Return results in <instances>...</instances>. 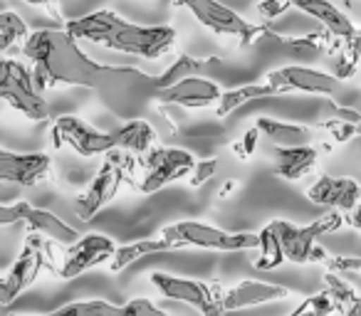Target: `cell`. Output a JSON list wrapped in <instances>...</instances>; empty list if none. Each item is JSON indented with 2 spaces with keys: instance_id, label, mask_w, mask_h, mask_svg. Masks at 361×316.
<instances>
[{
  "instance_id": "8d00e7d4",
  "label": "cell",
  "mask_w": 361,
  "mask_h": 316,
  "mask_svg": "<svg viewBox=\"0 0 361 316\" xmlns=\"http://www.w3.org/2000/svg\"><path fill=\"white\" fill-rule=\"evenodd\" d=\"M326 265L336 274H361V257H329Z\"/></svg>"
},
{
  "instance_id": "ac0fdd59",
  "label": "cell",
  "mask_w": 361,
  "mask_h": 316,
  "mask_svg": "<svg viewBox=\"0 0 361 316\" xmlns=\"http://www.w3.org/2000/svg\"><path fill=\"white\" fill-rule=\"evenodd\" d=\"M290 289L280 284H270V282H257V279H245L238 282L235 286L226 289L223 296V306L228 311H240V309H250V306H260L267 301H277V299H287Z\"/></svg>"
},
{
  "instance_id": "7a4b0ae2",
  "label": "cell",
  "mask_w": 361,
  "mask_h": 316,
  "mask_svg": "<svg viewBox=\"0 0 361 316\" xmlns=\"http://www.w3.org/2000/svg\"><path fill=\"white\" fill-rule=\"evenodd\" d=\"M65 30L75 40H90L106 50L136 55L144 60H159L166 52L173 50L176 30L166 25H134L116 15L114 11H97L77 20H67Z\"/></svg>"
},
{
  "instance_id": "d4e9b609",
  "label": "cell",
  "mask_w": 361,
  "mask_h": 316,
  "mask_svg": "<svg viewBox=\"0 0 361 316\" xmlns=\"http://www.w3.org/2000/svg\"><path fill=\"white\" fill-rule=\"evenodd\" d=\"M265 96H277V91L272 89L267 82H260V84H243V87H235V89H228V91H223L221 101L216 104V116L218 119H226L228 114L240 109L247 101L265 99Z\"/></svg>"
},
{
  "instance_id": "9a60e30c",
  "label": "cell",
  "mask_w": 361,
  "mask_h": 316,
  "mask_svg": "<svg viewBox=\"0 0 361 316\" xmlns=\"http://www.w3.org/2000/svg\"><path fill=\"white\" fill-rule=\"evenodd\" d=\"M314 206L322 208H334L341 213H354L361 203V186L351 178H331V176H319L314 186L307 191Z\"/></svg>"
},
{
  "instance_id": "1f68e13d",
  "label": "cell",
  "mask_w": 361,
  "mask_h": 316,
  "mask_svg": "<svg viewBox=\"0 0 361 316\" xmlns=\"http://www.w3.org/2000/svg\"><path fill=\"white\" fill-rule=\"evenodd\" d=\"M356 67H359V57H356V52L351 50L349 42H346V47H341V50L336 52L334 77L336 80H349V77L356 72Z\"/></svg>"
},
{
  "instance_id": "b9f144b4",
  "label": "cell",
  "mask_w": 361,
  "mask_h": 316,
  "mask_svg": "<svg viewBox=\"0 0 361 316\" xmlns=\"http://www.w3.org/2000/svg\"><path fill=\"white\" fill-rule=\"evenodd\" d=\"M346 220H349V225L354 227V230H359V232H361V206L356 208V210L351 213V215L346 217Z\"/></svg>"
},
{
  "instance_id": "7bdbcfd3",
  "label": "cell",
  "mask_w": 361,
  "mask_h": 316,
  "mask_svg": "<svg viewBox=\"0 0 361 316\" xmlns=\"http://www.w3.org/2000/svg\"><path fill=\"white\" fill-rule=\"evenodd\" d=\"M349 45H351V50L356 52V57H359V65H361V32L354 37V40H349Z\"/></svg>"
},
{
  "instance_id": "4fadbf2b",
  "label": "cell",
  "mask_w": 361,
  "mask_h": 316,
  "mask_svg": "<svg viewBox=\"0 0 361 316\" xmlns=\"http://www.w3.org/2000/svg\"><path fill=\"white\" fill-rule=\"evenodd\" d=\"M116 250L119 247L106 235H99V232L82 235L75 245L67 247L65 257H62L60 267H57V274H60V279H75V277L90 272L92 267L102 265L106 260H114Z\"/></svg>"
},
{
  "instance_id": "6da1fadb",
  "label": "cell",
  "mask_w": 361,
  "mask_h": 316,
  "mask_svg": "<svg viewBox=\"0 0 361 316\" xmlns=\"http://www.w3.org/2000/svg\"><path fill=\"white\" fill-rule=\"evenodd\" d=\"M20 52L32 62V77L40 91L57 84L85 87L94 91L104 72V65L90 60L65 27L35 30Z\"/></svg>"
},
{
  "instance_id": "e0dca14e",
  "label": "cell",
  "mask_w": 361,
  "mask_h": 316,
  "mask_svg": "<svg viewBox=\"0 0 361 316\" xmlns=\"http://www.w3.org/2000/svg\"><path fill=\"white\" fill-rule=\"evenodd\" d=\"M221 96L223 91L218 89V84L206 77H188V80L159 91L161 104L183 106V109H206V106L221 101Z\"/></svg>"
},
{
  "instance_id": "30bf717a",
  "label": "cell",
  "mask_w": 361,
  "mask_h": 316,
  "mask_svg": "<svg viewBox=\"0 0 361 316\" xmlns=\"http://www.w3.org/2000/svg\"><path fill=\"white\" fill-rule=\"evenodd\" d=\"M196 166H198V161L188 151L154 146L149 153H144V176L136 183V188H139L144 196L159 193L161 188H166L169 183L193 173Z\"/></svg>"
},
{
  "instance_id": "f35d334b",
  "label": "cell",
  "mask_w": 361,
  "mask_h": 316,
  "mask_svg": "<svg viewBox=\"0 0 361 316\" xmlns=\"http://www.w3.org/2000/svg\"><path fill=\"white\" fill-rule=\"evenodd\" d=\"M27 203L20 201V203H6V206L0 208V225H13V222H20L25 220V213H27Z\"/></svg>"
},
{
  "instance_id": "cb8c5ba5",
  "label": "cell",
  "mask_w": 361,
  "mask_h": 316,
  "mask_svg": "<svg viewBox=\"0 0 361 316\" xmlns=\"http://www.w3.org/2000/svg\"><path fill=\"white\" fill-rule=\"evenodd\" d=\"M114 136H116V148L129 151V153H149L156 141V131L144 119L126 121L121 129L114 131Z\"/></svg>"
},
{
  "instance_id": "60d3db41",
  "label": "cell",
  "mask_w": 361,
  "mask_h": 316,
  "mask_svg": "<svg viewBox=\"0 0 361 316\" xmlns=\"http://www.w3.org/2000/svg\"><path fill=\"white\" fill-rule=\"evenodd\" d=\"M341 316H361V296L356 301H351L349 306L341 309Z\"/></svg>"
},
{
  "instance_id": "d590c367",
  "label": "cell",
  "mask_w": 361,
  "mask_h": 316,
  "mask_svg": "<svg viewBox=\"0 0 361 316\" xmlns=\"http://www.w3.org/2000/svg\"><path fill=\"white\" fill-rule=\"evenodd\" d=\"M218 171V158H206V161H198L196 171L191 173V186L193 188H201L216 176Z\"/></svg>"
},
{
  "instance_id": "5b68a950",
  "label": "cell",
  "mask_w": 361,
  "mask_h": 316,
  "mask_svg": "<svg viewBox=\"0 0 361 316\" xmlns=\"http://www.w3.org/2000/svg\"><path fill=\"white\" fill-rule=\"evenodd\" d=\"M161 237L173 242L176 250L183 247H201V250L216 252H245L260 247V232H226L221 227L203 225V222L183 220L176 225H166Z\"/></svg>"
},
{
  "instance_id": "277c9868",
  "label": "cell",
  "mask_w": 361,
  "mask_h": 316,
  "mask_svg": "<svg viewBox=\"0 0 361 316\" xmlns=\"http://www.w3.org/2000/svg\"><path fill=\"white\" fill-rule=\"evenodd\" d=\"M134 171H136V158L129 151L114 148L111 153H106L99 173H97L94 181L90 183L85 196H80V201H77L75 210H77V215H80V220H85V222L94 220L97 213L114 201L119 188L134 176Z\"/></svg>"
},
{
  "instance_id": "ffe728a7",
  "label": "cell",
  "mask_w": 361,
  "mask_h": 316,
  "mask_svg": "<svg viewBox=\"0 0 361 316\" xmlns=\"http://www.w3.org/2000/svg\"><path fill=\"white\" fill-rule=\"evenodd\" d=\"M25 222H27V227H30V232H37V235L47 237V240H52V242H60V245H67V247L75 245L82 237L75 227L62 222L55 213L40 210V208H27Z\"/></svg>"
},
{
  "instance_id": "ab89813d",
  "label": "cell",
  "mask_w": 361,
  "mask_h": 316,
  "mask_svg": "<svg viewBox=\"0 0 361 316\" xmlns=\"http://www.w3.org/2000/svg\"><path fill=\"white\" fill-rule=\"evenodd\" d=\"M23 3H27V6H42V8H50V11H52V15H55L57 20H62V18H60V13H57V8H55V3H57V0H23Z\"/></svg>"
},
{
  "instance_id": "8992f818",
  "label": "cell",
  "mask_w": 361,
  "mask_h": 316,
  "mask_svg": "<svg viewBox=\"0 0 361 316\" xmlns=\"http://www.w3.org/2000/svg\"><path fill=\"white\" fill-rule=\"evenodd\" d=\"M149 279L166 299L183 301V304L198 309L203 316H226V306H223L226 289L218 282L188 279V277L166 274V272H154Z\"/></svg>"
},
{
  "instance_id": "e575fe53",
  "label": "cell",
  "mask_w": 361,
  "mask_h": 316,
  "mask_svg": "<svg viewBox=\"0 0 361 316\" xmlns=\"http://www.w3.org/2000/svg\"><path fill=\"white\" fill-rule=\"evenodd\" d=\"M124 311H126V316H169V314H164V311H161L159 306L151 304V301L146 299V296H139V299L126 301Z\"/></svg>"
},
{
  "instance_id": "2e32d148",
  "label": "cell",
  "mask_w": 361,
  "mask_h": 316,
  "mask_svg": "<svg viewBox=\"0 0 361 316\" xmlns=\"http://www.w3.org/2000/svg\"><path fill=\"white\" fill-rule=\"evenodd\" d=\"M52 158L47 153H11L0 151V178L6 183H18L30 188L47 176Z\"/></svg>"
},
{
  "instance_id": "44dd1931",
  "label": "cell",
  "mask_w": 361,
  "mask_h": 316,
  "mask_svg": "<svg viewBox=\"0 0 361 316\" xmlns=\"http://www.w3.org/2000/svg\"><path fill=\"white\" fill-rule=\"evenodd\" d=\"M317 151L312 146H297V148H275V173L285 181H297L314 171Z\"/></svg>"
},
{
  "instance_id": "f6af8a7d",
  "label": "cell",
  "mask_w": 361,
  "mask_h": 316,
  "mask_svg": "<svg viewBox=\"0 0 361 316\" xmlns=\"http://www.w3.org/2000/svg\"><path fill=\"white\" fill-rule=\"evenodd\" d=\"M359 136H361V124H359Z\"/></svg>"
},
{
  "instance_id": "ba28073f",
  "label": "cell",
  "mask_w": 361,
  "mask_h": 316,
  "mask_svg": "<svg viewBox=\"0 0 361 316\" xmlns=\"http://www.w3.org/2000/svg\"><path fill=\"white\" fill-rule=\"evenodd\" d=\"M344 222H349L341 210L326 213V215L317 217L314 222L305 227H297L287 220H272L277 230V237L282 242V250H285L287 262H295V265H307L312 262V255H314L317 247V237L326 235V232H336L339 227H344Z\"/></svg>"
},
{
  "instance_id": "83f0119b",
  "label": "cell",
  "mask_w": 361,
  "mask_h": 316,
  "mask_svg": "<svg viewBox=\"0 0 361 316\" xmlns=\"http://www.w3.org/2000/svg\"><path fill=\"white\" fill-rule=\"evenodd\" d=\"M47 316H126V311L124 306H114L104 299H87L60 306V309L50 311Z\"/></svg>"
},
{
  "instance_id": "ee69618b",
  "label": "cell",
  "mask_w": 361,
  "mask_h": 316,
  "mask_svg": "<svg viewBox=\"0 0 361 316\" xmlns=\"http://www.w3.org/2000/svg\"><path fill=\"white\" fill-rule=\"evenodd\" d=\"M235 188H238V183H235V181L226 183V186H223V191H221V198H228V196H231L233 191H235Z\"/></svg>"
},
{
  "instance_id": "f546056e",
  "label": "cell",
  "mask_w": 361,
  "mask_h": 316,
  "mask_svg": "<svg viewBox=\"0 0 361 316\" xmlns=\"http://www.w3.org/2000/svg\"><path fill=\"white\" fill-rule=\"evenodd\" d=\"M334 311H339L336 309L334 296L326 289H322V291H317V294L307 296L305 301H300L297 309L290 311L287 316H329V314H334Z\"/></svg>"
},
{
  "instance_id": "3957f363",
  "label": "cell",
  "mask_w": 361,
  "mask_h": 316,
  "mask_svg": "<svg viewBox=\"0 0 361 316\" xmlns=\"http://www.w3.org/2000/svg\"><path fill=\"white\" fill-rule=\"evenodd\" d=\"M94 94L114 116L136 121L144 116L151 99H159V87H156V77H149L139 70L104 65Z\"/></svg>"
},
{
  "instance_id": "603a6c76",
  "label": "cell",
  "mask_w": 361,
  "mask_h": 316,
  "mask_svg": "<svg viewBox=\"0 0 361 316\" xmlns=\"http://www.w3.org/2000/svg\"><path fill=\"white\" fill-rule=\"evenodd\" d=\"M257 129L260 134H265L267 139L275 144V148H297V146H307L310 141V129L300 124H287V121H277V119H257Z\"/></svg>"
},
{
  "instance_id": "74e56055",
  "label": "cell",
  "mask_w": 361,
  "mask_h": 316,
  "mask_svg": "<svg viewBox=\"0 0 361 316\" xmlns=\"http://www.w3.org/2000/svg\"><path fill=\"white\" fill-rule=\"evenodd\" d=\"M295 3L292 0H262L260 6H257V15L262 18V20H275L277 15H282V13L287 11V8H292Z\"/></svg>"
},
{
  "instance_id": "4316f807",
  "label": "cell",
  "mask_w": 361,
  "mask_h": 316,
  "mask_svg": "<svg viewBox=\"0 0 361 316\" xmlns=\"http://www.w3.org/2000/svg\"><path fill=\"white\" fill-rule=\"evenodd\" d=\"M257 250H260V257L255 260L257 270H275L282 262H287L282 242H280V237H277V230L272 222H267L260 230V247H257Z\"/></svg>"
},
{
  "instance_id": "7c38bea8",
  "label": "cell",
  "mask_w": 361,
  "mask_h": 316,
  "mask_svg": "<svg viewBox=\"0 0 361 316\" xmlns=\"http://www.w3.org/2000/svg\"><path fill=\"white\" fill-rule=\"evenodd\" d=\"M52 141L57 148L70 146L80 156L92 158V156H106L116 148V136L104 134V131L92 129L90 124H85L77 116H60L52 124Z\"/></svg>"
},
{
  "instance_id": "9c48e42d",
  "label": "cell",
  "mask_w": 361,
  "mask_h": 316,
  "mask_svg": "<svg viewBox=\"0 0 361 316\" xmlns=\"http://www.w3.org/2000/svg\"><path fill=\"white\" fill-rule=\"evenodd\" d=\"M173 3L191 11L196 15V20L201 25H206L208 30H213L216 35L240 37V45H252L257 37H262L267 32L262 25H252L243 15H238L235 11L223 6L221 0H173Z\"/></svg>"
},
{
  "instance_id": "d6a6232c",
  "label": "cell",
  "mask_w": 361,
  "mask_h": 316,
  "mask_svg": "<svg viewBox=\"0 0 361 316\" xmlns=\"http://www.w3.org/2000/svg\"><path fill=\"white\" fill-rule=\"evenodd\" d=\"M319 126H322V129H326V131H331V139H334L336 144H344V141H349L351 136H359V124L341 121V119H336V116L322 121Z\"/></svg>"
},
{
  "instance_id": "4dcf8cb0",
  "label": "cell",
  "mask_w": 361,
  "mask_h": 316,
  "mask_svg": "<svg viewBox=\"0 0 361 316\" xmlns=\"http://www.w3.org/2000/svg\"><path fill=\"white\" fill-rule=\"evenodd\" d=\"M324 289L329 291L331 296H334L336 301V309H344V306H349L351 301L359 299V294H356V289L351 284H346L341 277H336L334 272H326L324 274Z\"/></svg>"
},
{
  "instance_id": "d6986e66",
  "label": "cell",
  "mask_w": 361,
  "mask_h": 316,
  "mask_svg": "<svg viewBox=\"0 0 361 316\" xmlns=\"http://www.w3.org/2000/svg\"><path fill=\"white\" fill-rule=\"evenodd\" d=\"M292 3H295V8H300L302 13H307V15H312L314 20H319V25L324 27L329 35H334L336 40L349 42L359 35L354 23H351L334 3H329V0H292Z\"/></svg>"
},
{
  "instance_id": "8fae6325",
  "label": "cell",
  "mask_w": 361,
  "mask_h": 316,
  "mask_svg": "<svg viewBox=\"0 0 361 316\" xmlns=\"http://www.w3.org/2000/svg\"><path fill=\"white\" fill-rule=\"evenodd\" d=\"M47 265H50V247H47V242L37 232H30L18 262L0 282V304L11 306L40 277V272Z\"/></svg>"
},
{
  "instance_id": "f1b7e54d",
  "label": "cell",
  "mask_w": 361,
  "mask_h": 316,
  "mask_svg": "<svg viewBox=\"0 0 361 316\" xmlns=\"http://www.w3.org/2000/svg\"><path fill=\"white\" fill-rule=\"evenodd\" d=\"M30 37L27 32V25L18 13L6 11L0 15V52H8L16 42H23ZM25 45V42H23Z\"/></svg>"
},
{
  "instance_id": "836d02e7",
  "label": "cell",
  "mask_w": 361,
  "mask_h": 316,
  "mask_svg": "<svg viewBox=\"0 0 361 316\" xmlns=\"http://www.w3.org/2000/svg\"><path fill=\"white\" fill-rule=\"evenodd\" d=\"M257 141H260V129L255 126V129H247L245 134H243V139L233 146V151H235V156L240 161H250L257 151Z\"/></svg>"
},
{
  "instance_id": "52a82bcc",
  "label": "cell",
  "mask_w": 361,
  "mask_h": 316,
  "mask_svg": "<svg viewBox=\"0 0 361 316\" xmlns=\"http://www.w3.org/2000/svg\"><path fill=\"white\" fill-rule=\"evenodd\" d=\"M0 94L8 106L20 111L30 121H45L50 114L47 101L42 99L35 84V77L23 62L3 60V65H0Z\"/></svg>"
},
{
  "instance_id": "484cf974",
  "label": "cell",
  "mask_w": 361,
  "mask_h": 316,
  "mask_svg": "<svg viewBox=\"0 0 361 316\" xmlns=\"http://www.w3.org/2000/svg\"><path fill=\"white\" fill-rule=\"evenodd\" d=\"M176 250L173 242L164 240V237H156V240H139V242H131V245H124L116 250L114 260H111V272H121L131 265V262L141 260V257H149V255H159V252H171Z\"/></svg>"
},
{
  "instance_id": "7402d4cb",
  "label": "cell",
  "mask_w": 361,
  "mask_h": 316,
  "mask_svg": "<svg viewBox=\"0 0 361 316\" xmlns=\"http://www.w3.org/2000/svg\"><path fill=\"white\" fill-rule=\"evenodd\" d=\"M218 65H221V60H218V57L196 60V57L186 55V52H180V55L176 57L173 65H171L161 77H156V87H159V91H164V89H169V87L178 84V82L188 80V77H198V72H208V70H213V67H218Z\"/></svg>"
},
{
  "instance_id": "5bb4252c",
  "label": "cell",
  "mask_w": 361,
  "mask_h": 316,
  "mask_svg": "<svg viewBox=\"0 0 361 316\" xmlns=\"http://www.w3.org/2000/svg\"><path fill=\"white\" fill-rule=\"evenodd\" d=\"M265 82L277 91V94H287V91H302V94H319L331 96L339 87V80L334 75H326L319 70H310V67H282V70H272L265 77Z\"/></svg>"
}]
</instances>
